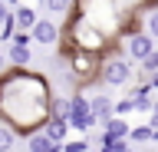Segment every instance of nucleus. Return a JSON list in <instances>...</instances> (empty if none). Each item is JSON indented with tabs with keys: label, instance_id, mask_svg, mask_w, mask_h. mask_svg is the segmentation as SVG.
<instances>
[{
	"label": "nucleus",
	"instance_id": "nucleus-1",
	"mask_svg": "<svg viewBox=\"0 0 158 152\" xmlns=\"http://www.w3.org/2000/svg\"><path fill=\"white\" fill-rule=\"evenodd\" d=\"M102 83L106 86H125L132 83V60L128 56H115L102 66Z\"/></svg>",
	"mask_w": 158,
	"mask_h": 152
},
{
	"label": "nucleus",
	"instance_id": "nucleus-2",
	"mask_svg": "<svg viewBox=\"0 0 158 152\" xmlns=\"http://www.w3.org/2000/svg\"><path fill=\"white\" fill-rule=\"evenodd\" d=\"M155 53V37L152 33H135V37H128L125 43V56L132 63H145V56Z\"/></svg>",
	"mask_w": 158,
	"mask_h": 152
},
{
	"label": "nucleus",
	"instance_id": "nucleus-3",
	"mask_svg": "<svg viewBox=\"0 0 158 152\" xmlns=\"http://www.w3.org/2000/svg\"><path fill=\"white\" fill-rule=\"evenodd\" d=\"M30 33H33V40L43 43V46H53V43L59 40V30H56V23H53V20H36Z\"/></svg>",
	"mask_w": 158,
	"mask_h": 152
},
{
	"label": "nucleus",
	"instance_id": "nucleus-4",
	"mask_svg": "<svg viewBox=\"0 0 158 152\" xmlns=\"http://www.w3.org/2000/svg\"><path fill=\"white\" fill-rule=\"evenodd\" d=\"M92 116L99 119V126H106V122L115 116V102L109 99V96H96V99H92Z\"/></svg>",
	"mask_w": 158,
	"mask_h": 152
},
{
	"label": "nucleus",
	"instance_id": "nucleus-5",
	"mask_svg": "<svg viewBox=\"0 0 158 152\" xmlns=\"http://www.w3.org/2000/svg\"><path fill=\"white\" fill-rule=\"evenodd\" d=\"M56 139L49 132H40V136H30V152H53Z\"/></svg>",
	"mask_w": 158,
	"mask_h": 152
},
{
	"label": "nucleus",
	"instance_id": "nucleus-6",
	"mask_svg": "<svg viewBox=\"0 0 158 152\" xmlns=\"http://www.w3.org/2000/svg\"><path fill=\"white\" fill-rule=\"evenodd\" d=\"M10 63H17V66H27V63H30L27 40H13V46H10Z\"/></svg>",
	"mask_w": 158,
	"mask_h": 152
},
{
	"label": "nucleus",
	"instance_id": "nucleus-7",
	"mask_svg": "<svg viewBox=\"0 0 158 152\" xmlns=\"http://www.w3.org/2000/svg\"><path fill=\"white\" fill-rule=\"evenodd\" d=\"M40 17L33 10H30V7H20L17 10V23H20V30H33V23H36Z\"/></svg>",
	"mask_w": 158,
	"mask_h": 152
},
{
	"label": "nucleus",
	"instance_id": "nucleus-8",
	"mask_svg": "<svg viewBox=\"0 0 158 152\" xmlns=\"http://www.w3.org/2000/svg\"><path fill=\"white\" fill-rule=\"evenodd\" d=\"M106 129H109V139H118V136H128V126L122 119H109L106 122Z\"/></svg>",
	"mask_w": 158,
	"mask_h": 152
},
{
	"label": "nucleus",
	"instance_id": "nucleus-9",
	"mask_svg": "<svg viewBox=\"0 0 158 152\" xmlns=\"http://www.w3.org/2000/svg\"><path fill=\"white\" fill-rule=\"evenodd\" d=\"M128 136H132V142H148V139H155V129L152 126H135Z\"/></svg>",
	"mask_w": 158,
	"mask_h": 152
},
{
	"label": "nucleus",
	"instance_id": "nucleus-10",
	"mask_svg": "<svg viewBox=\"0 0 158 152\" xmlns=\"http://www.w3.org/2000/svg\"><path fill=\"white\" fill-rule=\"evenodd\" d=\"M46 132H49L56 142H63V139H66V122H63V119H53V122L46 126Z\"/></svg>",
	"mask_w": 158,
	"mask_h": 152
},
{
	"label": "nucleus",
	"instance_id": "nucleus-11",
	"mask_svg": "<svg viewBox=\"0 0 158 152\" xmlns=\"http://www.w3.org/2000/svg\"><path fill=\"white\" fill-rule=\"evenodd\" d=\"M13 149V132L7 126H0V152H10Z\"/></svg>",
	"mask_w": 158,
	"mask_h": 152
},
{
	"label": "nucleus",
	"instance_id": "nucleus-12",
	"mask_svg": "<svg viewBox=\"0 0 158 152\" xmlns=\"http://www.w3.org/2000/svg\"><path fill=\"white\" fill-rule=\"evenodd\" d=\"M145 30H148V33H152V37L158 40V10H152V13L145 17Z\"/></svg>",
	"mask_w": 158,
	"mask_h": 152
},
{
	"label": "nucleus",
	"instance_id": "nucleus-13",
	"mask_svg": "<svg viewBox=\"0 0 158 152\" xmlns=\"http://www.w3.org/2000/svg\"><path fill=\"white\" fill-rule=\"evenodd\" d=\"M66 3H69V0H46V7L53 13H63V10H66Z\"/></svg>",
	"mask_w": 158,
	"mask_h": 152
},
{
	"label": "nucleus",
	"instance_id": "nucleus-14",
	"mask_svg": "<svg viewBox=\"0 0 158 152\" xmlns=\"http://www.w3.org/2000/svg\"><path fill=\"white\" fill-rule=\"evenodd\" d=\"M132 109H135V102H115V116H125V112H132Z\"/></svg>",
	"mask_w": 158,
	"mask_h": 152
},
{
	"label": "nucleus",
	"instance_id": "nucleus-15",
	"mask_svg": "<svg viewBox=\"0 0 158 152\" xmlns=\"http://www.w3.org/2000/svg\"><path fill=\"white\" fill-rule=\"evenodd\" d=\"M145 70H158V50L152 53V56H145V63H142Z\"/></svg>",
	"mask_w": 158,
	"mask_h": 152
},
{
	"label": "nucleus",
	"instance_id": "nucleus-16",
	"mask_svg": "<svg viewBox=\"0 0 158 152\" xmlns=\"http://www.w3.org/2000/svg\"><path fill=\"white\" fill-rule=\"evenodd\" d=\"M7 23H10V13H7V3L0 0V27H7Z\"/></svg>",
	"mask_w": 158,
	"mask_h": 152
},
{
	"label": "nucleus",
	"instance_id": "nucleus-17",
	"mask_svg": "<svg viewBox=\"0 0 158 152\" xmlns=\"http://www.w3.org/2000/svg\"><path fill=\"white\" fill-rule=\"evenodd\" d=\"M109 152H135V149H128L125 142H112V149H109Z\"/></svg>",
	"mask_w": 158,
	"mask_h": 152
},
{
	"label": "nucleus",
	"instance_id": "nucleus-18",
	"mask_svg": "<svg viewBox=\"0 0 158 152\" xmlns=\"http://www.w3.org/2000/svg\"><path fill=\"white\" fill-rule=\"evenodd\" d=\"M7 63H10V53H3V50H0V70H3Z\"/></svg>",
	"mask_w": 158,
	"mask_h": 152
},
{
	"label": "nucleus",
	"instance_id": "nucleus-19",
	"mask_svg": "<svg viewBox=\"0 0 158 152\" xmlns=\"http://www.w3.org/2000/svg\"><path fill=\"white\" fill-rule=\"evenodd\" d=\"M152 86H158V73H155V76H152Z\"/></svg>",
	"mask_w": 158,
	"mask_h": 152
}]
</instances>
